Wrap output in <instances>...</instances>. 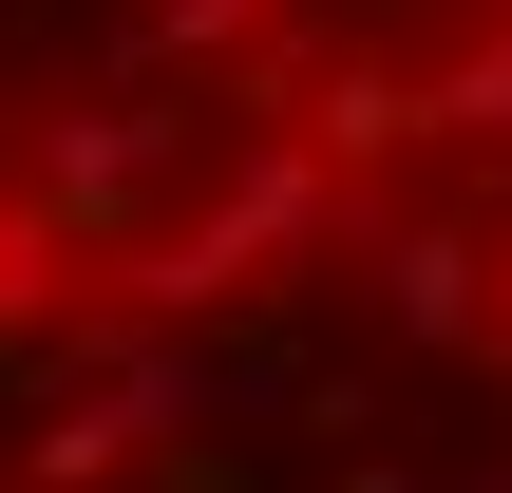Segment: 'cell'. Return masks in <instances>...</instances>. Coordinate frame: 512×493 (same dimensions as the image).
Here are the masks:
<instances>
[{"mask_svg":"<svg viewBox=\"0 0 512 493\" xmlns=\"http://www.w3.org/2000/svg\"><path fill=\"white\" fill-rule=\"evenodd\" d=\"M0 493H512V0H0Z\"/></svg>","mask_w":512,"mask_h":493,"instance_id":"cell-1","label":"cell"}]
</instances>
